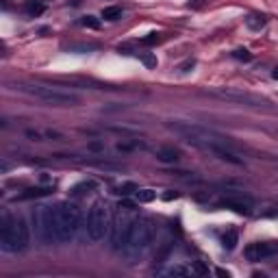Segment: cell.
Here are the masks:
<instances>
[{"label":"cell","instance_id":"cell-1","mask_svg":"<svg viewBox=\"0 0 278 278\" xmlns=\"http://www.w3.org/2000/svg\"><path fill=\"white\" fill-rule=\"evenodd\" d=\"M155 239V222L150 217H137L131 228V235L126 239V246L122 248V254L128 263H137L150 250Z\"/></svg>","mask_w":278,"mask_h":278},{"label":"cell","instance_id":"cell-2","mask_svg":"<svg viewBox=\"0 0 278 278\" xmlns=\"http://www.w3.org/2000/svg\"><path fill=\"white\" fill-rule=\"evenodd\" d=\"M31 235L28 226L20 215H13L9 211H2L0 217V246L4 252H22L28 248Z\"/></svg>","mask_w":278,"mask_h":278},{"label":"cell","instance_id":"cell-3","mask_svg":"<svg viewBox=\"0 0 278 278\" xmlns=\"http://www.w3.org/2000/svg\"><path fill=\"white\" fill-rule=\"evenodd\" d=\"M52 217H55V233H57L59 244L72 241L81 224L79 206L74 202H59L57 206H52Z\"/></svg>","mask_w":278,"mask_h":278},{"label":"cell","instance_id":"cell-4","mask_svg":"<svg viewBox=\"0 0 278 278\" xmlns=\"http://www.w3.org/2000/svg\"><path fill=\"white\" fill-rule=\"evenodd\" d=\"M168 128L174 131L176 135H181L185 141H189L191 146L196 148H202L206 144H220V146H230L228 137L215 133V131H209L204 126H198V124H189V122H168Z\"/></svg>","mask_w":278,"mask_h":278},{"label":"cell","instance_id":"cell-5","mask_svg":"<svg viewBox=\"0 0 278 278\" xmlns=\"http://www.w3.org/2000/svg\"><path fill=\"white\" fill-rule=\"evenodd\" d=\"M17 90L41 100V102H46V104H52V106H74V104H79V96H76V93L57 90V87H46V85H37V83H35V85L33 83H22V85H17Z\"/></svg>","mask_w":278,"mask_h":278},{"label":"cell","instance_id":"cell-6","mask_svg":"<svg viewBox=\"0 0 278 278\" xmlns=\"http://www.w3.org/2000/svg\"><path fill=\"white\" fill-rule=\"evenodd\" d=\"M117 209L120 211L113 215V222L109 226V241L115 252H122V248L126 246V239L131 235V228L137 217H133L135 209H126V206H117Z\"/></svg>","mask_w":278,"mask_h":278},{"label":"cell","instance_id":"cell-7","mask_svg":"<svg viewBox=\"0 0 278 278\" xmlns=\"http://www.w3.org/2000/svg\"><path fill=\"white\" fill-rule=\"evenodd\" d=\"M33 226H35V237L39 239L41 246H52L57 239L55 233V217H52V206L39 204L33 209Z\"/></svg>","mask_w":278,"mask_h":278},{"label":"cell","instance_id":"cell-8","mask_svg":"<svg viewBox=\"0 0 278 278\" xmlns=\"http://www.w3.org/2000/svg\"><path fill=\"white\" fill-rule=\"evenodd\" d=\"M87 237L90 241H100L109 230V211H106L104 202H96L87 213Z\"/></svg>","mask_w":278,"mask_h":278},{"label":"cell","instance_id":"cell-9","mask_svg":"<svg viewBox=\"0 0 278 278\" xmlns=\"http://www.w3.org/2000/svg\"><path fill=\"white\" fill-rule=\"evenodd\" d=\"M211 96L222 98V100H228V102L248 104V106H261V104H265L263 98L252 96V93H246V92H237V90H213Z\"/></svg>","mask_w":278,"mask_h":278},{"label":"cell","instance_id":"cell-10","mask_svg":"<svg viewBox=\"0 0 278 278\" xmlns=\"http://www.w3.org/2000/svg\"><path fill=\"white\" fill-rule=\"evenodd\" d=\"M248 261H263V259L276 257L278 254V241H261V244H250L244 250Z\"/></svg>","mask_w":278,"mask_h":278},{"label":"cell","instance_id":"cell-11","mask_svg":"<svg viewBox=\"0 0 278 278\" xmlns=\"http://www.w3.org/2000/svg\"><path fill=\"white\" fill-rule=\"evenodd\" d=\"M220 206H226V209L239 213V215H246V213H250L252 200L248 198V196H239V193H233V196H226L224 200H220Z\"/></svg>","mask_w":278,"mask_h":278},{"label":"cell","instance_id":"cell-12","mask_svg":"<svg viewBox=\"0 0 278 278\" xmlns=\"http://www.w3.org/2000/svg\"><path fill=\"white\" fill-rule=\"evenodd\" d=\"M155 157L159 159L161 163H176L181 159V152L176 148H157L155 150Z\"/></svg>","mask_w":278,"mask_h":278},{"label":"cell","instance_id":"cell-13","mask_svg":"<svg viewBox=\"0 0 278 278\" xmlns=\"http://www.w3.org/2000/svg\"><path fill=\"white\" fill-rule=\"evenodd\" d=\"M265 22H268V17H265L263 13H250L246 17V26L250 28V31H261V28L265 26Z\"/></svg>","mask_w":278,"mask_h":278},{"label":"cell","instance_id":"cell-14","mask_svg":"<svg viewBox=\"0 0 278 278\" xmlns=\"http://www.w3.org/2000/svg\"><path fill=\"white\" fill-rule=\"evenodd\" d=\"M144 144H141V141H137V139H122L120 141V144H117L115 146V150L117 152H135V150H144Z\"/></svg>","mask_w":278,"mask_h":278},{"label":"cell","instance_id":"cell-15","mask_svg":"<svg viewBox=\"0 0 278 278\" xmlns=\"http://www.w3.org/2000/svg\"><path fill=\"white\" fill-rule=\"evenodd\" d=\"M52 191L50 187H31V189H26L24 193H20V200H31V198H39V196H48V193Z\"/></svg>","mask_w":278,"mask_h":278},{"label":"cell","instance_id":"cell-16","mask_svg":"<svg viewBox=\"0 0 278 278\" xmlns=\"http://www.w3.org/2000/svg\"><path fill=\"white\" fill-rule=\"evenodd\" d=\"M222 246L226 248V250H235V246H237V230H226V233L222 235Z\"/></svg>","mask_w":278,"mask_h":278},{"label":"cell","instance_id":"cell-17","mask_svg":"<svg viewBox=\"0 0 278 278\" xmlns=\"http://www.w3.org/2000/svg\"><path fill=\"white\" fill-rule=\"evenodd\" d=\"M102 17L106 22H115L122 17V9L120 7H104L102 9Z\"/></svg>","mask_w":278,"mask_h":278},{"label":"cell","instance_id":"cell-18","mask_svg":"<svg viewBox=\"0 0 278 278\" xmlns=\"http://www.w3.org/2000/svg\"><path fill=\"white\" fill-rule=\"evenodd\" d=\"M135 196H137L139 202H152L157 198V191H152V189H137Z\"/></svg>","mask_w":278,"mask_h":278},{"label":"cell","instance_id":"cell-19","mask_svg":"<svg viewBox=\"0 0 278 278\" xmlns=\"http://www.w3.org/2000/svg\"><path fill=\"white\" fill-rule=\"evenodd\" d=\"M85 189H87V191H90V189H96V183H93V181L81 183V185H76V187L72 189V193H74V196H81V193H85Z\"/></svg>","mask_w":278,"mask_h":278},{"label":"cell","instance_id":"cell-20","mask_svg":"<svg viewBox=\"0 0 278 278\" xmlns=\"http://www.w3.org/2000/svg\"><path fill=\"white\" fill-rule=\"evenodd\" d=\"M170 252H172V244H163V248L157 252V263H163V261H168V257H170Z\"/></svg>","mask_w":278,"mask_h":278},{"label":"cell","instance_id":"cell-21","mask_svg":"<svg viewBox=\"0 0 278 278\" xmlns=\"http://www.w3.org/2000/svg\"><path fill=\"white\" fill-rule=\"evenodd\" d=\"M233 59H237V61H250L252 55L246 48H237V50H233Z\"/></svg>","mask_w":278,"mask_h":278},{"label":"cell","instance_id":"cell-22","mask_svg":"<svg viewBox=\"0 0 278 278\" xmlns=\"http://www.w3.org/2000/svg\"><path fill=\"white\" fill-rule=\"evenodd\" d=\"M161 41V35L159 33H150V35H146L144 39H141V44L144 46H155V44H159Z\"/></svg>","mask_w":278,"mask_h":278},{"label":"cell","instance_id":"cell-23","mask_svg":"<svg viewBox=\"0 0 278 278\" xmlns=\"http://www.w3.org/2000/svg\"><path fill=\"white\" fill-rule=\"evenodd\" d=\"M26 11H28V15H39L41 11H44V4H39V2H33V0H31V2L26 4Z\"/></svg>","mask_w":278,"mask_h":278},{"label":"cell","instance_id":"cell-24","mask_svg":"<svg viewBox=\"0 0 278 278\" xmlns=\"http://www.w3.org/2000/svg\"><path fill=\"white\" fill-rule=\"evenodd\" d=\"M81 22H83V26H87V28H100V22L93 15H85Z\"/></svg>","mask_w":278,"mask_h":278},{"label":"cell","instance_id":"cell-25","mask_svg":"<svg viewBox=\"0 0 278 278\" xmlns=\"http://www.w3.org/2000/svg\"><path fill=\"white\" fill-rule=\"evenodd\" d=\"M96 46L93 44H81V46H68V50H81V52H90V50H93Z\"/></svg>","mask_w":278,"mask_h":278},{"label":"cell","instance_id":"cell-26","mask_svg":"<svg viewBox=\"0 0 278 278\" xmlns=\"http://www.w3.org/2000/svg\"><path fill=\"white\" fill-rule=\"evenodd\" d=\"M133 191H137L135 185H122L120 189H117V193H124V196H126V193H133Z\"/></svg>","mask_w":278,"mask_h":278},{"label":"cell","instance_id":"cell-27","mask_svg":"<svg viewBox=\"0 0 278 278\" xmlns=\"http://www.w3.org/2000/svg\"><path fill=\"white\" fill-rule=\"evenodd\" d=\"M191 272H196V274H206L209 270H206L202 263H198V261H196V263H193V268H191Z\"/></svg>","mask_w":278,"mask_h":278},{"label":"cell","instance_id":"cell-28","mask_svg":"<svg viewBox=\"0 0 278 278\" xmlns=\"http://www.w3.org/2000/svg\"><path fill=\"white\" fill-rule=\"evenodd\" d=\"M193 66H196V61H193V59H189V61L183 63V66H181L179 70H181V72H189V68H193Z\"/></svg>","mask_w":278,"mask_h":278},{"label":"cell","instance_id":"cell-29","mask_svg":"<svg viewBox=\"0 0 278 278\" xmlns=\"http://www.w3.org/2000/svg\"><path fill=\"white\" fill-rule=\"evenodd\" d=\"M144 63H146L148 68H155L157 66V59L155 57H144Z\"/></svg>","mask_w":278,"mask_h":278},{"label":"cell","instance_id":"cell-30","mask_svg":"<svg viewBox=\"0 0 278 278\" xmlns=\"http://www.w3.org/2000/svg\"><path fill=\"white\" fill-rule=\"evenodd\" d=\"M272 76H274V79H276V81H278V66H276V68H274V72H272Z\"/></svg>","mask_w":278,"mask_h":278}]
</instances>
